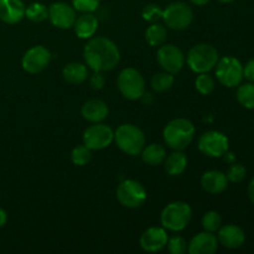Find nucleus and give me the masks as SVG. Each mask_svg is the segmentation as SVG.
I'll return each instance as SVG.
<instances>
[{"mask_svg": "<svg viewBox=\"0 0 254 254\" xmlns=\"http://www.w3.org/2000/svg\"><path fill=\"white\" fill-rule=\"evenodd\" d=\"M163 20L168 27L180 31L190 26L193 20V11L186 2L174 1L163 10Z\"/></svg>", "mask_w": 254, "mask_h": 254, "instance_id": "6e6552de", "label": "nucleus"}, {"mask_svg": "<svg viewBox=\"0 0 254 254\" xmlns=\"http://www.w3.org/2000/svg\"><path fill=\"white\" fill-rule=\"evenodd\" d=\"M237 101L245 108L254 109V82L238 86Z\"/></svg>", "mask_w": 254, "mask_h": 254, "instance_id": "a878e982", "label": "nucleus"}, {"mask_svg": "<svg viewBox=\"0 0 254 254\" xmlns=\"http://www.w3.org/2000/svg\"><path fill=\"white\" fill-rule=\"evenodd\" d=\"M222 226V218H221L220 213L216 211H208L203 215L202 217V227L203 230L207 232L215 233L218 231Z\"/></svg>", "mask_w": 254, "mask_h": 254, "instance_id": "7c9ffc66", "label": "nucleus"}, {"mask_svg": "<svg viewBox=\"0 0 254 254\" xmlns=\"http://www.w3.org/2000/svg\"><path fill=\"white\" fill-rule=\"evenodd\" d=\"M169 236L164 227H149L140 236L141 250L149 253H156L163 251L168 245Z\"/></svg>", "mask_w": 254, "mask_h": 254, "instance_id": "2eb2a0df", "label": "nucleus"}, {"mask_svg": "<svg viewBox=\"0 0 254 254\" xmlns=\"http://www.w3.org/2000/svg\"><path fill=\"white\" fill-rule=\"evenodd\" d=\"M164 168L170 176H179L186 170L188 158L181 150H175L173 154L168 155L164 160Z\"/></svg>", "mask_w": 254, "mask_h": 254, "instance_id": "5701e85b", "label": "nucleus"}, {"mask_svg": "<svg viewBox=\"0 0 254 254\" xmlns=\"http://www.w3.org/2000/svg\"><path fill=\"white\" fill-rule=\"evenodd\" d=\"M195 87L198 93L203 94V96H208L215 89V79H213L212 76L208 74V72H206V73H198V76L196 77Z\"/></svg>", "mask_w": 254, "mask_h": 254, "instance_id": "c85d7f7f", "label": "nucleus"}, {"mask_svg": "<svg viewBox=\"0 0 254 254\" xmlns=\"http://www.w3.org/2000/svg\"><path fill=\"white\" fill-rule=\"evenodd\" d=\"M141 160L151 166L160 165L166 158V149L160 144H150L144 146L140 153Z\"/></svg>", "mask_w": 254, "mask_h": 254, "instance_id": "b1692460", "label": "nucleus"}, {"mask_svg": "<svg viewBox=\"0 0 254 254\" xmlns=\"http://www.w3.org/2000/svg\"><path fill=\"white\" fill-rule=\"evenodd\" d=\"M98 19L92 12H83L73 24L74 32L79 39H91L98 30Z\"/></svg>", "mask_w": 254, "mask_h": 254, "instance_id": "412c9836", "label": "nucleus"}, {"mask_svg": "<svg viewBox=\"0 0 254 254\" xmlns=\"http://www.w3.org/2000/svg\"><path fill=\"white\" fill-rule=\"evenodd\" d=\"M82 117L91 123H101L108 117L109 108L101 99H89L82 106Z\"/></svg>", "mask_w": 254, "mask_h": 254, "instance_id": "aec40b11", "label": "nucleus"}, {"mask_svg": "<svg viewBox=\"0 0 254 254\" xmlns=\"http://www.w3.org/2000/svg\"><path fill=\"white\" fill-rule=\"evenodd\" d=\"M190 1L192 2L193 5H196V6H203V5L208 4L211 0H190Z\"/></svg>", "mask_w": 254, "mask_h": 254, "instance_id": "a19ab883", "label": "nucleus"}, {"mask_svg": "<svg viewBox=\"0 0 254 254\" xmlns=\"http://www.w3.org/2000/svg\"><path fill=\"white\" fill-rule=\"evenodd\" d=\"M83 57L87 66L94 72L112 71L121 61L118 46L104 36L91 37L83 49Z\"/></svg>", "mask_w": 254, "mask_h": 254, "instance_id": "f257e3e1", "label": "nucleus"}, {"mask_svg": "<svg viewBox=\"0 0 254 254\" xmlns=\"http://www.w3.org/2000/svg\"><path fill=\"white\" fill-rule=\"evenodd\" d=\"M168 250L171 254H184L188 251L189 243L181 236H173L168 240Z\"/></svg>", "mask_w": 254, "mask_h": 254, "instance_id": "473e14b6", "label": "nucleus"}, {"mask_svg": "<svg viewBox=\"0 0 254 254\" xmlns=\"http://www.w3.org/2000/svg\"><path fill=\"white\" fill-rule=\"evenodd\" d=\"M223 156H225V160L227 161V163H230V164L235 163V154L233 153H228L227 151V153H226Z\"/></svg>", "mask_w": 254, "mask_h": 254, "instance_id": "ea45409f", "label": "nucleus"}, {"mask_svg": "<svg viewBox=\"0 0 254 254\" xmlns=\"http://www.w3.org/2000/svg\"><path fill=\"white\" fill-rule=\"evenodd\" d=\"M114 140V131L107 124L93 123L84 130L83 144L91 150L106 149Z\"/></svg>", "mask_w": 254, "mask_h": 254, "instance_id": "9b49d317", "label": "nucleus"}, {"mask_svg": "<svg viewBox=\"0 0 254 254\" xmlns=\"http://www.w3.org/2000/svg\"><path fill=\"white\" fill-rule=\"evenodd\" d=\"M220 2H223V4H230V2H233L235 0H218Z\"/></svg>", "mask_w": 254, "mask_h": 254, "instance_id": "79ce46f5", "label": "nucleus"}, {"mask_svg": "<svg viewBox=\"0 0 254 254\" xmlns=\"http://www.w3.org/2000/svg\"><path fill=\"white\" fill-rule=\"evenodd\" d=\"M246 175H247V170H246L245 166L242 164H231V166L228 168L226 176H227V180L231 183H241V181L245 180Z\"/></svg>", "mask_w": 254, "mask_h": 254, "instance_id": "72a5a7b5", "label": "nucleus"}, {"mask_svg": "<svg viewBox=\"0 0 254 254\" xmlns=\"http://www.w3.org/2000/svg\"><path fill=\"white\" fill-rule=\"evenodd\" d=\"M76 19V9L67 2H54L49 7V20L57 29H71Z\"/></svg>", "mask_w": 254, "mask_h": 254, "instance_id": "4468645a", "label": "nucleus"}, {"mask_svg": "<svg viewBox=\"0 0 254 254\" xmlns=\"http://www.w3.org/2000/svg\"><path fill=\"white\" fill-rule=\"evenodd\" d=\"M192 217L190 205L183 201H175L166 206L160 215V222L165 230L180 232L185 230Z\"/></svg>", "mask_w": 254, "mask_h": 254, "instance_id": "39448f33", "label": "nucleus"}, {"mask_svg": "<svg viewBox=\"0 0 254 254\" xmlns=\"http://www.w3.org/2000/svg\"><path fill=\"white\" fill-rule=\"evenodd\" d=\"M25 6L22 0H0V20L7 25H14L25 17Z\"/></svg>", "mask_w": 254, "mask_h": 254, "instance_id": "a211bd4d", "label": "nucleus"}, {"mask_svg": "<svg viewBox=\"0 0 254 254\" xmlns=\"http://www.w3.org/2000/svg\"><path fill=\"white\" fill-rule=\"evenodd\" d=\"M114 141L127 155H140L145 146V135L143 130L134 124H122L114 131Z\"/></svg>", "mask_w": 254, "mask_h": 254, "instance_id": "7ed1b4c3", "label": "nucleus"}, {"mask_svg": "<svg viewBox=\"0 0 254 254\" xmlns=\"http://www.w3.org/2000/svg\"><path fill=\"white\" fill-rule=\"evenodd\" d=\"M104 83H106V77H104L103 72H94L89 78V86L96 91L103 88Z\"/></svg>", "mask_w": 254, "mask_h": 254, "instance_id": "c9c22d12", "label": "nucleus"}, {"mask_svg": "<svg viewBox=\"0 0 254 254\" xmlns=\"http://www.w3.org/2000/svg\"><path fill=\"white\" fill-rule=\"evenodd\" d=\"M25 17L32 22H42L49 19V7L42 2H32L25 10Z\"/></svg>", "mask_w": 254, "mask_h": 254, "instance_id": "bb28decb", "label": "nucleus"}, {"mask_svg": "<svg viewBox=\"0 0 254 254\" xmlns=\"http://www.w3.org/2000/svg\"><path fill=\"white\" fill-rule=\"evenodd\" d=\"M243 78H246L250 82H254V59L250 60L243 66Z\"/></svg>", "mask_w": 254, "mask_h": 254, "instance_id": "e433bc0d", "label": "nucleus"}, {"mask_svg": "<svg viewBox=\"0 0 254 254\" xmlns=\"http://www.w3.org/2000/svg\"><path fill=\"white\" fill-rule=\"evenodd\" d=\"M198 150L208 158H221L230 148V140L218 130H208L198 138Z\"/></svg>", "mask_w": 254, "mask_h": 254, "instance_id": "9d476101", "label": "nucleus"}, {"mask_svg": "<svg viewBox=\"0 0 254 254\" xmlns=\"http://www.w3.org/2000/svg\"><path fill=\"white\" fill-rule=\"evenodd\" d=\"M174 78L173 73H169V72H160V73L154 74L153 78H151V88L155 92H166L174 86Z\"/></svg>", "mask_w": 254, "mask_h": 254, "instance_id": "cd10ccee", "label": "nucleus"}, {"mask_svg": "<svg viewBox=\"0 0 254 254\" xmlns=\"http://www.w3.org/2000/svg\"><path fill=\"white\" fill-rule=\"evenodd\" d=\"M220 56L216 47L210 44H197L191 47L186 56V62L195 73H206L217 64Z\"/></svg>", "mask_w": 254, "mask_h": 254, "instance_id": "20e7f679", "label": "nucleus"}, {"mask_svg": "<svg viewBox=\"0 0 254 254\" xmlns=\"http://www.w3.org/2000/svg\"><path fill=\"white\" fill-rule=\"evenodd\" d=\"M201 186L206 192L212 193V195L222 193L228 186L227 176L222 171L218 170L206 171L201 178Z\"/></svg>", "mask_w": 254, "mask_h": 254, "instance_id": "6ab92c4d", "label": "nucleus"}, {"mask_svg": "<svg viewBox=\"0 0 254 254\" xmlns=\"http://www.w3.org/2000/svg\"><path fill=\"white\" fill-rule=\"evenodd\" d=\"M99 4L101 0H72V6L81 12H93Z\"/></svg>", "mask_w": 254, "mask_h": 254, "instance_id": "f704fd0d", "label": "nucleus"}, {"mask_svg": "<svg viewBox=\"0 0 254 254\" xmlns=\"http://www.w3.org/2000/svg\"><path fill=\"white\" fill-rule=\"evenodd\" d=\"M118 89L124 98L129 101H136L145 93V81L140 72L135 68L122 69L118 76Z\"/></svg>", "mask_w": 254, "mask_h": 254, "instance_id": "423d86ee", "label": "nucleus"}, {"mask_svg": "<svg viewBox=\"0 0 254 254\" xmlns=\"http://www.w3.org/2000/svg\"><path fill=\"white\" fill-rule=\"evenodd\" d=\"M156 60L161 68L169 73L176 74L183 69L185 64L184 52L175 45H161L159 46Z\"/></svg>", "mask_w": 254, "mask_h": 254, "instance_id": "ddd939ff", "label": "nucleus"}, {"mask_svg": "<svg viewBox=\"0 0 254 254\" xmlns=\"http://www.w3.org/2000/svg\"><path fill=\"white\" fill-rule=\"evenodd\" d=\"M6 221H7V213L6 211L0 208V228L4 227L6 225Z\"/></svg>", "mask_w": 254, "mask_h": 254, "instance_id": "58836bf2", "label": "nucleus"}, {"mask_svg": "<svg viewBox=\"0 0 254 254\" xmlns=\"http://www.w3.org/2000/svg\"><path fill=\"white\" fill-rule=\"evenodd\" d=\"M218 243L228 250L241 248L246 242V233L241 227L236 225L221 226L217 235Z\"/></svg>", "mask_w": 254, "mask_h": 254, "instance_id": "dca6fc26", "label": "nucleus"}, {"mask_svg": "<svg viewBox=\"0 0 254 254\" xmlns=\"http://www.w3.org/2000/svg\"><path fill=\"white\" fill-rule=\"evenodd\" d=\"M168 37V31L164 25L159 22H153L145 31V40L150 46L156 47L164 45Z\"/></svg>", "mask_w": 254, "mask_h": 254, "instance_id": "393cba45", "label": "nucleus"}, {"mask_svg": "<svg viewBox=\"0 0 254 254\" xmlns=\"http://www.w3.org/2000/svg\"><path fill=\"white\" fill-rule=\"evenodd\" d=\"M141 16L145 21L148 22H158L159 20L163 19V9L159 6L158 4H148L144 6L143 11H141Z\"/></svg>", "mask_w": 254, "mask_h": 254, "instance_id": "2f4dec72", "label": "nucleus"}, {"mask_svg": "<svg viewBox=\"0 0 254 254\" xmlns=\"http://www.w3.org/2000/svg\"><path fill=\"white\" fill-rule=\"evenodd\" d=\"M62 76L67 83L81 84L88 77V68L86 64H81V62H71L64 67Z\"/></svg>", "mask_w": 254, "mask_h": 254, "instance_id": "4be33fe9", "label": "nucleus"}, {"mask_svg": "<svg viewBox=\"0 0 254 254\" xmlns=\"http://www.w3.org/2000/svg\"><path fill=\"white\" fill-rule=\"evenodd\" d=\"M91 158L92 150L89 148H87L84 144L77 145L76 148H73V150L71 153V161L77 166H83L86 164H88Z\"/></svg>", "mask_w": 254, "mask_h": 254, "instance_id": "c756f323", "label": "nucleus"}, {"mask_svg": "<svg viewBox=\"0 0 254 254\" xmlns=\"http://www.w3.org/2000/svg\"><path fill=\"white\" fill-rule=\"evenodd\" d=\"M218 250V240L212 232H201L192 237L188 247L190 254H213Z\"/></svg>", "mask_w": 254, "mask_h": 254, "instance_id": "f3484780", "label": "nucleus"}, {"mask_svg": "<svg viewBox=\"0 0 254 254\" xmlns=\"http://www.w3.org/2000/svg\"><path fill=\"white\" fill-rule=\"evenodd\" d=\"M216 78L227 88L238 87L243 81V64L233 56H225L216 64Z\"/></svg>", "mask_w": 254, "mask_h": 254, "instance_id": "0eeeda50", "label": "nucleus"}, {"mask_svg": "<svg viewBox=\"0 0 254 254\" xmlns=\"http://www.w3.org/2000/svg\"><path fill=\"white\" fill-rule=\"evenodd\" d=\"M117 198L127 208H138L145 202L146 190L140 183L131 179L123 180L117 188Z\"/></svg>", "mask_w": 254, "mask_h": 254, "instance_id": "1a4fd4ad", "label": "nucleus"}, {"mask_svg": "<svg viewBox=\"0 0 254 254\" xmlns=\"http://www.w3.org/2000/svg\"><path fill=\"white\" fill-rule=\"evenodd\" d=\"M248 197H250L251 202L254 205V178L251 180V183L248 184Z\"/></svg>", "mask_w": 254, "mask_h": 254, "instance_id": "4c0bfd02", "label": "nucleus"}, {"mask_svg": "<svg viewBox=\"0 0 254 254\" xmlns=\"http://www.w3.org/2000/svg\"><path fill=\"white\" fill-rule=\"evenodd\" d=\"M163 138L169 148L183 151L195 138V126L186 118L173 119L164 128Z\"/></svg>", "mask_w": 254, "mask_h": 254, "instance_id": "f03ea898", "label": "nucleus"}, {"mask_svg": "<svg viewBox=\"0 0 254 254\" xmlns=\"http://www.w3.org/2000/svg\"><path fill=\"white\" fill-rule=\"evenodd\" d=\"M50 62H51V52L42 45H37L25 52L21 60V66L27 73L36 74L46 69Z\"/></svg>", "mask_w": 254, "mask_h": 254, "instance_id": "f8f14e48", "label": "nucleus"}]
</instances>
